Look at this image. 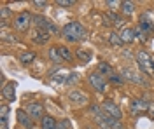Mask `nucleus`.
<instances>
[{
	"label": "nucleus",
	"mask_w": 154,
	"mask_h": 129,
	"mask_svg": "<svg viewBox=\"0 0 154 129\" xmlns=\"http://www.w3.org/2000/svg\"><path fill=\"white\" fill-rule=\"evenodd\" d=\"M112 129H126V128H125V124H123L121 120H116V124H114V128Z\"/></svg>",
	"instance_id": "33"
},
{
	"label": "nucleus",
	"mask_w": 154,
	"mask_h": 129,
	"mask_svg": "<svg viewBox=\"0 0 154 129\" xmlns=\"http://www.w3.org/2000/svg\"><path fill=\"white\" fill-rule=\"evenodd\" d=\"M58 51H60V56H61V60L63 61H70L74 60V54H72V51L68 49L67 45H58Z\"/></svg>",
	"instance_id": "18"
},
{
	"label": "nucleus",
	"mask_w": 154,
	"mask_h": 129,
	"mask_svg": "<svg viewBox=\"0 0 154 129\" xmlns=\"http://www.w3.org/2000/svg\"><path fill=\"white\" fill-rule=\"evenodd\" d=\"M88 82H89V86H91L96 92H105L107 91V80H105V77H103L102 73H98V72L89 73Z\"/></svg>",
	"instance_id": "5"
},
{
	"label": "nucleus",
	"mask_w": 154,
	"mask_h": 129,
	"mask_svg": "<svg viewBox=\"0 0 154 129\" xmlns=\"http://www.w3.org/2000/svg\"><path fill=\"white\" fill-rule=\"evenodd\" d=\"M26 112L32 115V119H44V107L40 101H33L26 107Z\"/></svg>",
	"instance_id": "9"
},
{
	"label": "nucleus",
	"mask_w": 154,
	"mask_h": 129,
	"mask_svg": "<svg viewBox=\"0 0 154 129\" xmlns=\"http://www.w3.org/2000/svg\"><path fill=\"white\" fill-rule=\"evenodd\" d=\"M2 98L7 99V101H14L16 99V84H5L2 87Z\"/></svg>",
	"instance_id": "12"
},
{
	"label": "nucleus",
	"mask_w": 154,
	"mask_h": 129,
	"mask_svg": "<svg viewBox=\"0 0 154 129\" xmlns=\"http://www.w3.org/2000/svg\"><path fill=\"white\" fill-rule=\"evenodd\" d=\"M32 39H33V42L35 44H48V40L51 39V33H48V31H44V30H35L33 31V35H32Z\"/></svg>",
	"instance_id": "13"
},
{
	"label": "nucleus",
	"mask_w": 154,
	"mask_h": 129,
	"mask_svg": "<svg viewBox=\"0 0 154 129\" xmlns=\"http://www.w3.org/2000/svg\"><path fill=\"white\" fill-rule=\"evenodd\" d=\"M56 129H70V122H68V120H60V122H58V126H56Z\"/></svg>",
	"instance_id": "31"
},
{
	"label": "nucleus",
	"mask_w": 154,
	"mask_h": 129,
	"mask_svg": "<svg viewBox=\"0 0 154 129\" xmlns=\"http://www.w3.org/2000/svg\"><path fill=\"white\" fill-rule=\"evenodd\" d=\"M19 61H21L23 65H28V63H33V61H35V52H32V51H26V52H21V54H19Z\"/></svg>",
	"instance_id": "21"
},
{
	"label": "nucleus",
	"mask_w": 154,
	"mask_h": 129,
	"mask_svg": "<svg viewBox=\"0 0 154 129\" xmlns=\"http://www.w3.org/2000/svg\"><path fill=\"white\" fill-rule=\"evenodd\" d=\"M61 35H63L68 42H79V40L86 39L88 31L79 21H72V23H67V25L61 28Z\"/></svg>",
	"instance_id": "1"
},
{
	"label": "nucleus",
	"mask_w": 154,
	"mask_h": 129,
	"mask_svg": "<svg viewBox=\"0 0 154 129\" xmlns=\"http://www.w3.org/2000/svg\"><path fill=\"white\" fill-rule=\"evenodd\" d=\"M33 25L37 26L38 30H44V31H48V33H54V35L60 33V28L51 19L44 18V16H33Z\"/></svg>",
	"instance_id": "3"
},
{
	"label": "nucleus",
	"mask_w": 154,
	"mask_h": 129,
	"mask_svg": "<svg viewBox=\"0 0 154 129\" xmlns=\"http://www.w3.org/2000/svg\"><path fill=\"white\" fill-rule=\"evenodd\" d=\"M14 28L19 31H26L30 28V25L33 23V16L30 14L28 10H23V12H19L18 16L14 18Z\"/></svg>",
	"instance_id": "4"
},
{
	"label": "nucleus",
	"mask_w": 154,
	"mask_h": 129,
	"mask_svg": "<svg viewBox=\"0 0 154 129\" xmlns=\"http://www.w3.org/2000/svg\"><path fill=\"white\" fill-rule=\"evenodd\" d=\"M96 72H98V73H102L103 77H110V75H114V70L110 68V66H109L107 63H103V61H102V63L98 65V68H96Z\"/></svg>",
	"instance_id": "22"
},
{
	"label": "nucleus",
	"mask_w": 154,
	"mask_h": 129,
	"mask_svg": "<svg viewBox=\"0 0 154 129\" xmlns=\"http://www.w3.org/2000/svg\"><path fill=\"white\" fill-rule=\"evenodd\" d=\"M40 126H42V129H56L58 122L51 115H44V119H42V122H40Z\"/></svg>",
	"instance_id": "19"
},
{
	"label": "nucleus",
	"mask_w": 154,
	"mask_h": 129,
	"mask_svg": "<svg viewBox=\"0 0 154 129\" xmlns=\"http://www.w3.org/2000/svg\"><path fill=\"white\" fill-rule=\"evenodd\" d=\"M32 5H35L37 9H46V7H48V2H46V0H33Z\"/></svg>",
	"instance_id": "29"
},
{
	"label": "nucleus",
	"mask_w": 154,
	"mask_h": 129,
	"mask_svg": "<svg viewBox=\"0 0 154 129\" xmlns=\"http://www.w3.org/2000/svg\"><path fill=\"white\" fill-rule=\"evenodd\" d=\"M119 37H121V40H123V44H131L135 39V30L133 28H121V31H119Z\"/></svg>",
	"instance_id": "14"
},
{
	"label": "nucleus",
	"mask_w": 154,
	"mask_h": 129,
	"mask_svg": "<svg viewBox=\"0 0 154 129\" xmlns=\"http://www.w3.org/2000/svg\"><path fill=\"white\" fill-rule=\"evenodd\" d=\"M109 42H110L112 45H116V47H121V45H123V40L119 37V33H116V31H110V33H109Z\"/></svg>",
	"instance_id": "25"
},
{
	"label": "nucleus",
	"mask_w": 154,
	"mask_h": 129,
	"mask_svg": "<svg viewBox=\"0 0 154 129\" xmlns=\"http://www.w3.org/2000/svg\"><path fill=\"white\" fill-rule=\"evenodd\" d=\"M121 10H123V14L130 16V14L135 12V4L130 2V0H125V2H121Z\"/></svg>",
	"instance_id": "23"
},
{
	"label": "nucleus",
	"mask_w": 154,
	"mask_h": 129,
	"mask_svg": "<svg viewBox=\"0 0 154 129\" xmlns=\"http://www.w3.org/2000/svg\"><path fill=\"white\" fill-rule=\"evenodd\" d=\"M49 60L53 61L54 65H61V63H63L61 56H60V51H58V47H51V49H49Z\"/></svg>",
	"instance_id": "20"
},
{
	"label": "nucleus",
	"mask_w": 154,
	"mask_h": 129,
	"mask_svg": "<svg viewBox=\"0 0 154 129\" xmlns=\"http://www.w3.org/2000/svg\"><path fill=\"white\" fill-rule=\"evenodd\" d=\"M75 56L82 61V63H89V61H91V52H89V51H86V49H77Z\"/></svg>",
	"instance_id": "24"
},
{
	"label": "nucleus",
	"mask_w": 154,
	"mask_h": 129,
	"mask_svg": "<svg viewBox=\"0 0 154 129\" xmlns=\"http://www.w3.org/2000/svg\"><path fill=\"white\" fill-rule=\"evenodd\" d=\"M11 18H12L11 9L7 5H2V7H0V25H2V26H7V23H9Z\"/></svg>",
	"instance_id": "16"
},
{
	"label": "nucleus",
	"mask_w": 154,
	"mask_h": 129,
	"mask_svg": "<svg viewBox=\"0 0 154 129\" xmlns=\"http://www.w3.org/2000/svg\"><path fill=\"white\" fill-rule=\"evenodd\" d=\"M68 101L74 103V105H79V107H84V105H89V96L82 91H70L68 92Z\"/></svg>",
	"instance_id": "8"
},
{
	"label": "nucleus",
	"mask_w": 154,
	"mask_h": 129,
	"mask_svg": "<svg viewBox=\"0 0 154 129\" xmlns=\"http://www.w3.org/2000/svg\"><path fill=\"white\" fill-rule=\"evenodd\" d=\"M16 117H18V122L23 128H26V129L33 128V119H32V115H30L28 112H25V110L19 108L18 112H16Z\"/></svg>",
	"instance_id": "10"
},
{
	"label": "nucleus",
	"mask_w": 154,
	"mask_h": 129,
	"mask_svg": "<svg viewBox=\"0 0 154 129\" xmlns=\"http://www.w3.org/2000/svg\"><path fill=\"white\" fill-rule=\"evenodd\" d=\"M105 16L112 21L114 26H121V28H125V18H123L121 14H117V12H107Z\"/></svg>",
	"instance_id": "17"
},
{
	"label": "nucleus",
	"mask_w": 154,
	"mask_h": 129,
	"mask_svg": "<svg viewBox=\"0 0 154 129\" xmlns=\"http://www.w3.org/2000/svg\"><path fill=\"white\" fill-rule=\"evenodd\" d=\"M105 5L107 7H110V12H114V10L117 9V5H121V2H119V0H107Z\"/></svg>",
	"instance_id": "27"
},
{
	"label": "nucleus",
	"mask_w": 154,
	"mask_h": 129,
	"mask_svg": "<svg viewBox=\"0 0 154 129\" xmlns=\"http://www.w3.org/2000/svg\"><path fill=\"white\" fill-rule=\"evenodd\" d=\"M54 4L60 7H72V5H75V0H56Z\"/></svg>",
	"instance_id": "26"
},
{
	"label": "nucleus",
	"mask_w": 154,
	"mask_h": 129,
	"mask_svg": "<svg viewBox=\"0 0 154 129\" xmlns=\"http://www.w3.org/2000/svg\"><path fill=\"white\" fill-rule=\"evenodd\" d=\"M149 105L151 103H145L144 99H135V101H131V113L133 115H137V113H144V112H147L149 110Z\"/></svg>",
	"instance_id": "11"
},
{
	"label": "nucleus",
	"mask_w": 154,
	"mask_h": 129,
	"mask_svg": "<svg viewBox=\"0 0 154 129\" xmlns=\"http://www.w3.org/2000/svg\"><path fill=\"white\" fill-rule=\"evenodd\" d=\"M109 79H110V82H114V84H123V82H125V79H123L121 75H117V73H114V75H110Z\"/></svg>",
	"instance_id": "30"
},
{
	"label": "nucleus",
	"mask_w": 154,
	"mask_h": 129,
	"mask_svg": "<svg viewBox=\"0 0 154 129\" xmlns=\"http://www.w3.org/2000/svg\"><path fill=\"white\" fill-rule=\"evenodd\" d=\"M147 113H149V117L154 120V103H151V105H149V110H147Z\"/></svg>",
	"instance_id": "32"
},
{
	"label": "nucleus",
	"mask_w": 154,
	"mask_h": 129,
	"mask_svg": "<svg viewBox=\"0 0 154 129\" xmlns=\"http://www.w3.org/2000/svg\"><path fill=\"white\" fill-rule=\"evenodd\" d=\"M77 80H79V75H77V73H70L67 79H65V84H67V86H72V84H75Z\"/></svg>",
	"instance_id": "28"
},
{
	"label": "nucleus",
	"mask_w": 154,
	"mask_h": 129,
	"mask_svg": "<svg viewBox=\"0 0 154 129\" xmlns=\"http://www.w3.org/2000/svg\"><path fill=\"white\" fill-rule=\"evenodd\" d=\"M137 61H138V68L142 70L144 73H147V75H152L154 73V60L145 51L137 52Z\"/></svg>",
	"instance_id": "2"
},
{
	"label": "nucleus",
	"mask_w": 154,
	"mask_h": 129,
	"mask_svg": "<svg viewBox=\"0 0 154 129\" xmlns=\"http://www.w3.org/2000/svg\"><path fill=\"white\" fill-rule=\"evenodd\" d=\"M7 120H9V107L2 105L0 107V129H7Z\"/></svg>",
	"instance_id": "15"
},
{
	"label": "nucleus",
	"mask_w": 154,
	"mask_h": 129,
	"mask_svg": "<svg viewBox=\"0 0 154 129\" xmlns=\"http://www.w3.org/2000/svg\"><path fill=\"white\" fill-rule=\"evenodd\" d=\"M102 110H103L105 115H109V117H112V119H116V120L123 119V112H121V108L116 105L112 99H105V101L102 103Z\"/></svg>",
	"instance_id": "7"
},
{
	"label": "nucleus",
	"mask_w": 154,
	"mask_h": 129,
	"mask_svg": "<svg viewBox=\"0 0 154 129\" xmlns=\"http://www.w3.org/2000/svg\"><path fill=\"white\" fill-rule=\"evenodd\" d=\"M121 77L128 82H131V84H140V86H147V80L144 79V75L142 73H138V72H135L133 68H123L121 70Z\"/></svg>",
	"instance_id": "6"
}]
</instances>
